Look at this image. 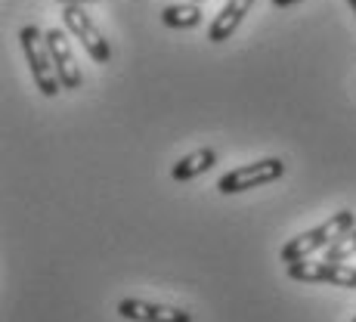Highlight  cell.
Segmentation results:
<instances>
[{"mask_svg": "<svg viewBox=\"0 0 356 322\" xmlns=\"http://www.w3.org/2000/svg\"><path fill=\"white\" fill-rule=\"evenodd\" d=\"M353 226H356L353 211H338V214L328 217L325 223L313 226L310 232H300V236H294L291 242H285L282 251H279V257H282L289 266L300 264V260H307L310 255H316V251L332 248L338 239H344L347 232H353Z\"/></svg>", "mask_w": 356, "mask_h": 322, "instance_id": "1", "label": "cell"}, {"mask_svg": "<svg viewBox=\"0 0 356 322\" xmlns=\"http://www.w3.org/2000/svg\"><path fill=\"white\" fill-rule=\"evenodd\" d=\"M19 44L25 50V59H29V68H31V78L38 84V90L44 97H56L63 90V81H59V72L53 65V56H50V47H47V38L40 29L34 25H25L19 31Z\"/></svg>", "mask_w": 356, "mask_h": 322, "instance_id": "2", "label": "cell"}, {"mask_svg": "<svg viewBox=\"0 0 356 322\" xmlns=\"http://www.w3.org/2000/svg\"><path fill=\"white\" fill-rule=\"evenodd\" d=\"M285 174V161L282 159H260V161H251L245 168H236L229 174H223L217 180V189L223 195H236V193H245V189H254V186H266V183L279 180Z\"/></svg>", "mask_w": 356, "mask_h": 322, "instance_id": "3", "label": "cell"}, {"mask_svg": "<svg viewBox=\"0 0 356 322\" xmlns=\"http://www.w3.org/2000/svg\"><path fill=\"white\" fill-rule=\"evenodd\" d=\"M289 276L294 282H325L338 289H356V266L328 264V260H300L289 266Z\"/></svg>", "mask_w": 356, "mask_h": 322, "instance_id": "4", "label": "cell"}, {"mask_svg": "<svg viewBox=\"0 0 356 322\" xmlns=\"http://www.w3.org/2000/svg\"><path fill=\"white\" fill-rule=\"evenodd\" d=\"M63 19H65V29L74 34V38L84 44V50L90 53V59L97 65H106L108 59H112V50H108V40L102 38V31L93 25V19L87 16L81 6H65V13H63Z\"/></svg>", "mask_w": 356, "mask_h": 322, "instance_id": "5", "label": "cell"}, {"mask_svg": "<svg viewBox=\"0 0 356 322\" xmlns=\"http://www.w3.org/2000/svg\"><path fill=\"white\" fill-rule=\"evenodd\" d=\"M44 38H47V47H50L53 65H56V72H59V81H63V90H78L81 87V68H78V59H74L65 31L50 29V31H44Z\"/></svg>", "mask_w": 356, "mask_h": 322, "instance_id": "6", "label": "cell"}, {"mask_svg": "<svg viewBox=\"0 0 356 322\" xmlns=\"http://www.w3.org/2000/svg\"><path fill=\"white\" fill-rule=\"evenodd\" d=\"M118 313L134 322H193V316L186 310H180V307L149 304V300H140V298L118 300Z\"/></svg>", "mask_w": 356, "mask_h": 322, "instance_id": "7", "label": "cell"}, {"mask_svg": "<svg viewBox=\"0 0 356 322\" xmlns=\"http://www.w3.org/2000/svg\"><path fill=\"white\" fill-rule=\"evenodd\" d=\"M251 6H254V0H227V6L217 13V19L208 29L211 44H223L227 38H232V31L242 25V19L251 13Z\"/></svg>", "mask_w": 356, "mask_h": 322, "instance_id": "8", "label": "cell"}, {"mask_svg": "<svg viewBox=\"0 0 356 322\" xmlns=\"http://www.w3.org/2000/svg\"><path fill=\"white\" fill-rule=\"evenodd\" d=\"M214 164H217V152H214V149H195V152H189L183 161L174 164L170 177H174L177 183H186V180H193V177L204 174V170H211Z\"/></svg>", "mask_w": 356, "mask_h": 322, "instance_id": "9", "label": "cell"}, {"mask_svg": "<svg viewBox=\"0 0 356 322\" xmlns=\"http://www.w3.org/2000/svg\"><path fill=\"white\" fill-rule=\"evenodd\" d=\"M161 22L168 29H195L202 22V10L195 3H170V6H164Z\"/></svg>", "mask_w": 356, "mask_h": 322, "instance_id": "10", "label": "cell"}, {"mask_svg": "<svg viewBox=\"0 0 356 322\" xmlns=\"http://www.w3.org/2000/svg\"><path fill=\"white\" fill-rule=\"evenodd\" d=\"M350 255H356V230L347 232L344 239H338L332 248H325V260H328V264H341V260L350 257Z\"/></svg>", "mask_w": 356, "mask_h": 322, "instance_id": "11", "label": "cell"}, {"mask_svg": "<svg viewBox=\"0 0 356 322\" xmlns=\"http://www.w3.org/2000/svg\"><path fill=\"white\" fill-rule=\"evenodd\" d=\"M59 3H65V6H81V3H93V0H59Z\"/></svg>", "mask_w": 356, "mask_h": 322, "instance_id": "12", "label": "cell"}, {"mask_svg": "<svg viewBox=\"0 0 356 322\" xmlns=\"http://www.w3.org/2000/svg\"><path fill=\"white\" fill-rule=\"evenodd\" d=\"M291 3H300V0H273V6H291Z\"/></svg>", "mask_w": 356, "mask_h": 322, "instance_id": "13", "label": "cell"}, {"mask_svg": "<svg viewBox=\"0 0 356 322\" xmlns=\"http://www.w3.org/2000/svg\"><path fill=\"white\" fill-rule=\"evenodd\" d=\"M347 3H350V10H353V13H356V0H347Z\"/></svg>", "mask_w": 356, "mask_h": 322, "instance_id": "14", "label": "cell"}, {"mask_svg": "<svg viewBox=\"0 0 356 322\" xmlns=\"http://www.w3.org/2000/svg\"><path fill=\"white\" fill-rule=\"evenodd\" d=\"M193 3H202V0H193Z\"/></svg>", "mask_w": 356, "mask_h": 322, "instance_id": "15", "label": "cell"}, {"mask_svg": "<svg viewBox=\"0 0 356 322\" xmlns=\"http://www.w3.org/2000/svg\"><path fill=\"white\" fill-rule=\"evenodd\" d=\"M350 322H356V316H353V319H350Z\"/></svg>", "mask_w": 356, "mask_h": 322, "instance_id": "16", "label": "cell"}]
</instances>
